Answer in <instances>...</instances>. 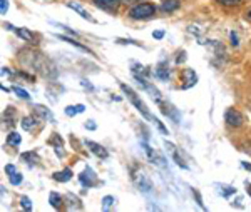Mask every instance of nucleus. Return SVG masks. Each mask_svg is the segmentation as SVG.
<instances>
[{
	"instance_id": "20e7f679",
	"label": "nucleus",
	"mask_w": 251,
	"mask_h": 212,
	"mask_svg": "<svg viewBox=\"0 0 251 212\" xmlns=\"http://www.w3.org/2000/svg\"><path fill=\"white\" fill-rule=\"evenodd\" d=\"M79 181L80 184H82L84 187H96L97 184H99V181H97V175L94 174V170L91 169V167H86L84 169V172L79 175Z\"/></svg>"
},
{
	"instance_id": "aec40b11",
	"label": "nucleus",
	"mask_w": 251,
	"mask_h": 212,
	"mask_svg": "<svg viewBox=\"0 0 251 212\" xmlns=\"http://www.w3.org/2000/svg\"><path fill=\"white\" fill-rule=\"evenodd\" d=\"M57 39H60V40H64V42H67V44H71V46H74V47H77V48H80V50H84V52H89V54H92L91 50H89L87 47H84V46H80L79 42H75L74 39H71V37H66V35H57Z\"/></svg>"
},
{
	"instance_id": "f03ea898",
	"label": "nucleus",
	"mask_w": 251,
	"mask_h": 212,
	"mask_svg": "<svg viewBox=\"0 0 251 212\" xmlns=\"http://www.w3.org/2000/svg\"><path fill=\"white\" fill-rule=\"evenodd\" d=\"M154 14H156V7L152 5V3H137V5H134L131 10H129V17L136 19V20L149 19Z\"/></svg>"
},
{
	"instance_id": "b1692460",
	"label": "nucleus",
	"mask_w": 251,
	"mask_h": 212,
	"mask_svg": "<svg viewBox=\"0 0 251 212\" xmlns=\"http://www.w3.org/2000/svg\"><path fill=\"white\" fill-rule=\"evenodd\" d=\"M114 202H116V199L112 197V195H106V197L102 199V207H104V211H107L111 206H114Z\"/></svg>"
},
{
	"instance_id": "4be33fe9",
	"label": "nucleus",
	"mask_w": 251,
	"mask_h": 212,
	"mask_svg": "<svg viewBox=\"0 0 251 212\" xmlns=\"http://www.w3.org/2000/svg\"><path fill=\"white\" fill-rule=\"evenodd\" d=\"M220 192L225 195V197H229V195L236 194V189H234V187H231V186H221Z\"/></svg>"
},
{
	"instance_id": "f704fd0d",
	"label": "nucleus",
	"mask_w": 251,
	"mask_h": 212,
	"mask_svg": "<svg viewBox=\"0 0 251 212\" xmlns=\"http://www.w3.org/2000/svg\"><path fill=\"white\" fill-rule=\"evenodd\" d=\"M152 37L157 39V40L163 39V37H164V32H163V30H156V32H152Z\"/></svg>"
},
{
	"instance_id": "2f4dec72",
	"label": "nucleus",
	"mask_w": 251,
	"mask_h": 212,
	"mask_svg": "<svg viewBox=\"0 0 251 212\" xmlns=\"http://www.w3.org/2000/svg\"><path fill=\"white\" fill-rule=\"evenodd\" d=\"M220 3H223V5H238V3H241L243 0H218Z\"/></svg>"
},
{
	"instance_id": "bb28decb",
	"label": "nucleus",
	"mask_w": 251,
	"mask_h": 212,
	"mask_svg": "<svg viewBox=\"0 0 251 212\" xmlns=\"http://www.w3.org/2000/svg\"><path fill=\"white\" fill-rule=\"evenodd\" d=\"M191 192H193V195H194V199H196L198 206H200V207H201V209H206V207H204V204H203V197H201V194H200V192H198V190H196V189H193V190H191Z\"/></svg>"
},
{
	"instance_id": "c756f323",
	"label": "nucleus",
	"mask_w": 251,
	"mask_h": 212,
	"mask_svg": "<svg viewBox=\"0 0 251 212\" xmlns=\"http://www.w3.org/2000/svg\"><path fill=\"white\" fill-rule=\"evenodd\" d=\"M66 114H67L69 117H74L75 114H79L77 107H75V105H69V107H66Z\"/></svg>"
},
{
	"instance_id": "1a4fd4ad",
	"label": "nucleus",
	"mask_w": 251,
	"mask_h": 212,
	"mask_svg": "<svg viewBox=\"0 0 251 212\" xmlns=\"http://www.w3.org/2000/svg\"><path fill=\"white\" fill-rule=\"evenodd\" d=\"M34 111H35V114H39V116L42 117L44 120H49V122H52V124H55L54 116H52V112L49 111L47 107H44V105L35 104V105H34Z\"/></svg>"
},
{
	"instance_id": "4468645a",
	"label": "nucleus",
	"mask_w": 251,
	"mask_h": 212,
	"mask_svg": "<svg viewBox=\"0 0 251 212\" xmlns=\"http://www.w3.org/2000/svg\"><path fill=\"white\" fill-rule=\"evenodd\" d=\"M49 202H50V206L54 207V209L64 207V197H60L57 192H50V195H49Z\"/></svg>"
},
{
	"instance_id": "a878e982",
	"label": "nucleus",
	"mask_w": 251,
	"mask_h": 212,
	"mask_svg": "<svg viewBox=\"0 0 251 212\" xmlns=\"http://www.w3.org/2000/svg\"><path fill=\"white\" fill-rule=\"evenodd\" d=\"M20 204H22V207H24L25 211H32V202H30V199L27 197V195L20 197Z\"/></svg>"
},
{
	"instance_id": "58836bf2",
	"label": "nucleus",
	"mask_w": 251,
	"mask_h": 212,
	"mask_svg": "<svg viewBox=\"0 0 251 212\" xmlns=\"http://www.w3.org/2000/svg\"><path fill=\"white\" fill-rule=\"evenodd\" d=\"M75 107H77V112H79V114H80V112H84V109H86L82 104H77V105H75Z\"/></svg>"
},
{
	"instance_id": "79ce46f5",
	"label": "nucleus",
	"mask_w": 251,
	"mask_h": 212,
	"mask_svg": "<svg viewBox=\"0 0 251 212\" xmlns=\"http://www.w3.org/2000/svg\"><path fill=\"white\" fill-rule=\"evenodd\" d=\"M250 17H251V12H250Z\"/></svg>"
},
{
	"instance_id": "4c0bfd02",
	"label": "nucleus",
	"mask_w": 251,
	"mask_h": 212,
	"mask_svg": "<svg viewBox=\"0 0 251 212\" xmlns=\"http://www.w3.org/2000/svg\"><path fill=\"white\" fill-rule=\"evenodd\" d=\"M186 54H184V52H183V54H181L179 57H177V60H176V62L177 64H181V62H184V60H186V57H184Z\"/></svg>"
},
{
	"instance_id": "39448f33",
	"label": "nucleus",
	"mask_w": 251,
	"mask_h": 212,
	"mask_svg": "<svg viewBox=\"0 0 251 212\" xmlns=\"http://www.w3.org/2000/svg\"><path fill=\"white\" fill-rule=\"evenodd\" d=\"M92 2H94L99 9L114 14V12H117V9H119L121 0H92Z\"/></svg>"
},
{
	"instance_id": "ea45409f",
	"label": "nucleus",
	"mask_w": 251,
	"mask_h": 212,
	"mask_svg": "<svg viewBox=\"0 0 251 212\" xmlns=\"http://www.w3.org/2000/svg\"><path fill=\"white\" fill-rule=\"evenodd\" d=\"M243 167H245V169L246 170H250V172H251V164H248V162H243V164H241Z\"/></svg>"
},
{
	"instance_id": "0eeeda50",
	"label": "nucleus",
	"mask_w": 251,
	"mask_h": 212,
	"mask_svg": "<svg viewBox=\"0 0 251 212\" xmlns=\"http://www.w3.org/2000/svg\"><path fill=\"white\" fill-rule=\"evenodd\" d=\"M86 145L89 149H91V152L92 154H96L97 157H100V159H107V150L102 147L100 144H97V142H92V141H86Z\"/></svg>"
},
{
	"instance_id": "6ab92c4d",
	"label": "nucleus",
	"mask_w": 251,
	"mask_h": 212,
	"mask_svg": "<svg viewBox=\"0 0 251 212\" xmlns=\"http://www.w3.org/2000/svg\"><path fill=\"white\" fill-rule=\"evenodd\" d=\"M20 142H22V137H20L17 132H12V134L7 136V145H12V147H19Z\"/></svg>"
},
{
	"instance_id": "5701e85b",
	"label": "nucleus",
	"mask_w": 251,
	"mask_h": 212,
	"mask_svg": "<svg viewBox=\"0 0 251 212\" xmlns=\"http://www.w3.org/2000/svg\"><path fill=\"white\" fill-rule=\"evenodd\" d=\"M12 91H14L15 94H17V95L20 97V99H24V100H29V99H30L29 94H27L25 91H24V89H20L19 85H14V89H12Z\"/></svg>"
},
{
	"instance_id": "412c9836",
	"label": "nucleus",
	"mask_w": 251,
	"mask_h": 212,
	"mask_svg": "<svg viewBox=\"0 0 251 212\" xmlns=\"http://www.w3.org/2000/svg\"><path fill=\"white\" fill-rule=\"evenodd\" d=\"M20 125H22L24 130H32V129H34V125H35V117L34 116L24 117L22 122H20Z\"/></svg>"
},
{
	"instance_id": "7c9ffc66",
	"label": "nucleus",
	"mask_w": 251,
	"mask_h": 212,
	"mask_svg": "<svg viewBox=\"0 0 251 212\" xmlns=\"http://www.w3.org/2000/svg\"><path fill=\"white\" fill-rule=\"evenodd\" d=\"M0 10H2L3 15L7 14V10H9V0H0Z\"/></svg>"
},
{
	"instance_id": "6e6552de",
	"label": "nucleus",
	"mask_w": 251,
	"mask_h": 212,
	"mask_svg": "<svg viewBox=\"0 0 251 212\" xmlns=\"http://www.w3.org/2000/svg\"><path fill=\"white\" fill-rule=\"evenodd\" d=\"M67 7H69V9H72V10H75V12H77V14L80 15V17L89 20V22H96V19L92 17V15L89 14L87 10H84L82 7L79 5V3H75V2H67Z\"/></svg>"
},
{
	"instance_id": "c85d7f7f",
	"label": "nucleus",
	"mask_w": 251,
	"mask_h": 212,
	"mask_svg": "<svg viewBox=\"0 0 251 212\" xmlns=\"http://www.w3.org/2000/svg\"><path fill=\"white\" fill-rule=\"evenodd\" d=\"M152 122H154V124L157 125V127H159L161 132H163V134H166V136H168V134H169V130L164 127V125H163V122H161L159 119H156V117H154V119H152Z\"/></svg>"
},
{
	"instance_id": "9d476101",
	"label": "nucleus",
	"mask_w": 251,
	"mask_h": 212,
	"mask_svg": "<svg viewBox=\"0 0 251 212\" xmlns=\"http://www.w3.org/2000/svg\"><path fill=\"white\" fill-rule=\"evenodd\" d=\"M15 34L19 35L22 40H25V42H30V44H35V35L32 34V32L29 30V28H24V27H19V28H15Z\"/></svg>"
},
{
	"instance_id": "a19ab883",
	"label": "nucleus",
	"mask_w": 251,
	"mask_h": 212,
	"mask_svg": "<svg viewBox=\"0 0 251 212\" xmlns=\"http://www.w3.org/2000/svg\"><path fill=\"white\" fill-rule=\"evenodd\" d=\"M246 192L251 195V184H250V182H246Z\"/></svg>"
},
{
	"instance_id": "f8f14e48",
	"label": "nucleus",
	"mask_w": 251,
	"mask_h": 212,
	"mask_svg": "<svg viewBox=\"0 0 251 212\" xmlns=\"http://www.w3.org/2000/svg\"><path fill=\"white\" fill-rule=\"evenodd\" d=\"M50 144L55 147V154H57V157H64V156H66V154H64V150H62V144H64V141H62V139H60V136H57V134H54V137H52Z\"/></svg>"
},
{
	"instance_id": "e433bc0d",
	"label": "nucleus",
	"mask_w": 251,
	"mask_h": 212,
	"mask_svg": "<svg viewBox=\"0 0 251 212\" xmlns=\"http://www.w3.org/2000/svg\"><path fill=\"white\" fill-rule=\"evenodd\" d=\"M231 44L234 47H238V35L234 34V32H231Z\"/></svg>"
},
{
	"instance_id": "7ed1b4c3",
	"label": "nucleus",
	"mask_w": 251,
	"mask_h": 212,
	"mask_svg": "<svg viewBox=\"0 0 251 212\" xmlns=\"http://www.w3.org/2000/svg\"><path fill=\"white\" fill-rule=\"evenodd\" d=\"M225 120L229 127H241L243 122H245V117H243V114L240 111H236V109H229V111H226Z\"/></svg>"
},
{
	"instance_id": "423d86ee",
	"label": "nucleus",
	"mask_w": 251,
	"mask_h": 212,
	"mask_svg": "<svg viewBox=\"0 0 251 212\" xmlns=\"http://www.w3.org/2000/svg\"><path fill=\"white\" fill-rule=\"evenodd\" d=\"M183 85L181 87L183 89H189V87H193V85H196V82H198V75L194 74V71L193 69H184L183 71Z\"/></svg>"
},
{
	"instance_id": "473e14b6",
	"label": "nucleus",
	"mask_w": 251,
	"mask_h": 212,
	"mask_svg": "<svg viewBox=\"0 0 251 212\" xmlns=\"http://www.w3.org/2000/svg\"><path fill=\"white\" fill-rule=\"evenodd\" d=\"M174 161H176V164L179 165V167H183V169H188V165L184 164V162H183V159H181L179 156H177L176 152H174Z\"/></svg>"
},
{
	"instance_id": "a211bd4d",
	"label": "nucleus",
	"mask_w": 251,
	"mask_h": 212,
	"mask_svg": "<svg viewBox=\"0 0 251 212\" xmlns=\"http://www.w3.org/2000/svg\"><path fill=\"white\" fill-rule=\"evenodd\" d=\"M66 199L69 201V209H82V204H80L79 197H75L74 194H67Z\"/></svg>"
},
{
	"instance_id": "2eb2a0df",
	"label": "nucleus",
	"mask_w": 251,
	"mask_h": 212,
	"mask_svg": "<svg viewBox=\"0 0 251 212\" xmlns=\"http://www.w3.org/2000/svg\"><path fill=\"white\" fill-rule=\"evenodd\" d=\"M3 120L9 127H14L15 125V111L14 107H7V111L3 112Z\"/></svg>"
},
{
	"instance_id": "72a5a7b5",
	"label": "nucleus",
	"mask_w": 251,
	"mask_h": 212,
	"mask_svg": "<svg viewBox=\"0 0 251 212\" xmlns=\"http://www.w3.org/2000/svg\"><path fill=\"white\" fill-rule=\"evenodd\" d=\"M5 172H7V175H12L14 172H17V169H15L14 164H7L5 165Z\"/></svg>"
},
{
	"instance_id": "9b49d317",
	"label": "nucleus",
	"mask_w": 251,
	"mask_h": 212,
	"mask_svg": "<svg viewBox=\"0 0 251 212\" xmlns=\"http://www.w3.org/2000/svg\"><path fill=\"white\" fill-rule=\"evenodd\" d=\"M134 181H136L137 187H139L141 190H144V192H148V190L151 189V184H149V181L144 177V174H143V172L136 174V175H134Z\"/></svg>"
},
{
	"instance_id": "dca6fc26",
	"label": "nucleus",
	"mask_w": 251,
	"mask_h": 212,
	"mask_svg": "<svg viewBox=\"0 0 251 212\" xmlns=\"http://www.w3.org/2000/svg\"><path fill=\"white\" fill-rule=\"evenodd\" d=\"M54 179L57 182H67V181H71V179H72V170L71 169H64V170H60V172H55L54 174Z\"/></svg>"
},
{
	"instance_id": "393cba45",
	"label": "nucleus",
	"mask_w": 251,
	"mask_h": 212,
	"mask_svg": "<svg viewBox=\"0 0 251 212\" xmlns=\"http://www.w3.org/2000/svg\"><path fill=\"white\" fill-rule=\"evenodd\" d=\"M9 179H10V184H14V186H19L20 182H22V174H19V172H14L12 175H9Z\"/></svg>"
},
{
	"instance_id": "f257e3e1",
	"label": "nucleus",
	"mask_w": 251,
	"mask_h": 212,
	"mask_svg": "<svg viewBox=\"0 0 251 212\" xmlns=\"http://www.w3.org/2000/svg\"><path fill=\"white\" fill-rule=\"evenodd\" d=\"M121 91H123V92L126 94V95H127V99L136 105V109H137V111H139L141 114H143V117H146V119H149V120L154 119V116H151V114H149V111H148V107H146L144 102L141 100L139 97H137V94H136L134 91H132V89L129 87V85L121 84Z\"/></svg>"
},
{
	"instance_id": "f3484780",
	"label": "nucleus",
	"mask_w": 251,
	"mask_h": 212,
	"mask_svg": "<svg viewBox=\"0 0 251 212\" xmlns=\"http://www.w3.org/2000/svg\"><path fill=\"white\" fill-rule=\"evenodd\" d=\"M177 7H179L177 0H163V3H161V9L164 12H173V10H176Z\"/></svg>"
},
{
	"instance_id": "cd10ccee",
	"label": "nucleus",
	"mask_w": 251,
	"mask_h": 212,
	"mask_svg": "<svg viewBox=\"0 0 251 212\" xmlns=\"http://www.w3.org/2000/svg\"><path fill=\"white\" fill-rule=\"evenodd\" d=\"M22 161H30V162H34V161H37V154H34V152H25V154H22Z\"/></svg>"
},
{
	"instance_id": "c9c22d12",
	"label": "nucleus",
	"mask_w": 251,
	"mask_h": 212,
	"mask_svg": "<svg viewBox=\"0 0 251 212\" xmlns=\"http://www.w3.org/2000/svg\"><path fill=\"white\" fill-rule=\"evenodd\" d=\"M96 127H97V125L94 124V120H87V122H86V129H89V130H96Z\"/></svg>"
},
{
	"instance_id": "ddd939ff",
	"label": "nucleus",
	"mask_w": 251,
	"mask_h": 212,
	"mask_svg": "<svg viewBox=\"0 0 251 212\" xmlns=\"http://www.w3.org/2000/svg\"><path fill=\"white\" fill-rule=\"evenodd\" d=\"M156 77H157V79H161V80H168V77H169V67H168V64L161 62L159 65H157V67H156Z\"/></svg>"
}]
</instances>
